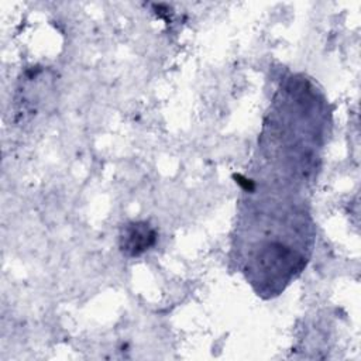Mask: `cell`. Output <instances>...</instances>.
I'll list each match as a JSON object with an SVG mask.
<instances>
[{"mask_svg":"<svg viewBox=\"0 0 361 361\" xmlns=\"http://www.w3.org/2000/svg\"><path fill=\"white\" fill-rule=\"evenodd\" d=\"M154 238L155 234L147 227V224L135 223L127 228L123 237V250L130 251V254L133 255L140 254L154 243Z\"/></svg>","mask_w":361,"mask_h":361,"instance_id":"1","label":"cell"}]
</instances>
